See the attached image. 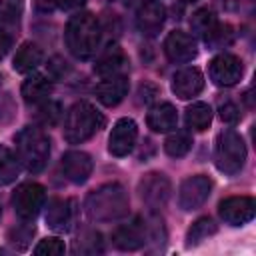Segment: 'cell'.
I'll use <instances>...</instances> for the list:
<instances>
[{
    "instance_id": "e0dca14e",
    "label": "cell",
    "mask_w": 256,
    "mask_h": 256,
    "mask_svg": "<svg viewBox=\"0 0 256 256\" xmlns=\"http://www.w3.org/2000/svg\"><path fill=\"white\" fill-rule=\"evenodd\" d=\"M112 240L114 244L120 248V250H138L146 244L148 236H146V226L144 222L136 220L132 224H122L114 230L112 234Z\"/></svg>"
},
{
    "instance_id": "d6986e66",
    "label": "cell",
    "mask_w": 256,
    "mask_h": 256,
    "mask_svg": "<svg viewBox=\"0 0 256 256\" xmlns=\"http://www.w3.org/2000/svg\"><path fill=\"white\" fill-rule=\"evenodd\" d=\"M146 124L154 132H170V130H174L176 124H178L176 108L170 102H162V104L152 106L148 116H146Z\"/></svg>"
},
{
    "instance_id": "83f0119b",
    "label": "cell",
    "mask_w": 256,
    "mask_h": 256,
    "mask_svg": "<svg viewBox=\"0 0 256 256\" xmlns=\"http://www.w3.org/2000/svg\"><path fill=\"white\" fill-rule=\"evenodd\" d=\"M22 10V0H0V24H18Z\"/></svg>"
},
{
    "instance_id": "8d00e7d4",
    "label": "cell",
    "mask_w": 256,
    "mask_h": 256,
    "mask_svg": "<svg viewBox=\"0 0 256 256\" xmlns=\"http://www.w3.org/2000/svg\"><path fill=\"white\" fill-rule=\"evenodd\" d=\"M36 4L40 10H52L56 6V0H36Z\"/></svg>"
},
{
    "instance_id": "4316f807",
    "label": "cell",
    "mask_w": 256,
    "mask_h": 256,
    "mask_svg": "<svg viewBox=\"0 0 256 256\" xmlns=\"http://www.w3.org/2000/svg\"><path fill=\"white\" fill-rule=\"evenodd\" d=\"M190 148H192V138H190V134H188V132H180V130L172 132V134L166 138V142H164V150H166V154L172 156V158H182L184 154H188Z\"/></svg>"
},
{
    "instance_id": "8992f818",
    "label": "cell",
    "mask_w": 256,
    "mask_h": 256,
    "mask_svg": "<svg viewBox=\"0 0 256 256\" xmlns=\"http://www.w3.org/2000/svg\"><path fill=\"white\" fill-rule=\"evenodd\" d=\"M44 200H46V190L38 182H24L12 194L14 212L22 220H34L40 208L44 206Z\"/></svg>"
},
{
    "instance_id": "f1b7e54d",
    "label": "cell",
    "mask_w": 256,
    "mask_h": 256,
    "mask_svg": "<svg viewBox=\"0 0 256 256\" xmlns=\"http://www.w3.org/2000/svg\"><path fill=\"white\" fill-rule=\"evenodd\" d=\"M60 116H62V106L58 102H54V100L42 102V106L38 108V114H36V118H38V122L42 126H54V124H58Z\"/></svg>"
},
{
    "instance_id": "8fae6325",
    "label": "cell",
    "mask_w": 256,
    "mask_h": 256,
    "mask_svg": "<svg viewBox=\"0 0 256 256\" xmlns=\"http://www.w3.org/2000/svg\"><path fill=\"white\" fill-rule=\"evenodd\" d=\"M138 190H140L142 200H144L150 208H160V206H164V204L168 202L170 192H172V186H170V180H168L164 174L150 172V174H146V176L140 180Z\"/></svg>"
},
{
    "instance_id": "ffe728a7",
    "label": "cell",
    "mask_w": 256,
    "mask_h": 256,
    "mask_svg": "<svg viewBox=\"0 0 256 256\" xmlns=\"http://www.w3.org/2000/svg\"><path fill=\"white\" fill-rule=\"evenodd\" d=\"M124 66H126V56H124L122 48L114 44V46H108V50H104L100 54V58L94 64V72L106 78V76L118 74Z\"/></svg>"
},
{
    "instance_id": "ba28073f",
    "label": "cell",
    "mask_w": 256,
    "mask_h": 256,
    "mask_svg": "<svg viewBox=\"0 0 256 256\" xmlns=\"http://www.w3.org/2000/svg\"><path fill=\"white\" fill-rule=\"evenodd\" d=\"M242 72H244L242 60L228 52L214 56L210 62V80L216 86H234L242 78Z\"/></svg>"
},
{
    "instance_id": "277c9868",
    "label": "cell",
    "mask_w": 256,
    "mask_h": 256,
    "mask_svg": "<svg viewBox=\"0 0 256 256\" xmlns=\"http://www.w3.org/2000/svg\"><path fill=\"white\" fill-rule=\"evenodd\" d=\"M104 126V116L88 102H76L64 120V138L70 144H80L92 138Z\"/></svg>"
},
{
    "instance_id": "1f68e13d",
    "label": "cell",
    "mask_w": 256,
    "mask_h": 256,
    "mask_svg": "<svg viewBox=\"0 0 256 256\" xmlns=\"http://www.w3.org/2000/svg\"><path fill=\"white\" fill-rule=\"evenodd\" d=\"M232 38H234V32H232V28L228 24H224V26L222 24H216V28L210 32V36L206 38V42L212 44V46H216V48H222V46L230 44Z\"/></svg>"
},
{
    "instance_id": "484cf974",
    "label": "cell",
    "mask_w": 256,
    "mask_h": 256,
    "mask_svg": "<svg viewBox=\"0 0 256 256\" xmlns=\"http://www.w3.org/2000/svg\"><path fill=\"white\" fill-rule=\"evenodd\" d=\"M216 230H218V226L214 224L212 218H208V216L198 218V220L188 228V232H186V246H196V244H200V242L206 240L208 236L216 234Z\"/></svg>"
},
{
    "instance_id": "6da1fadb",
    "label": "cell",
    "mask_w": 256,
    "mask_h": 256,
    "mask_svg": "<svg viewBox=\"0 0 256 256\" xmlns=\"http://www.w3.org/2000/svg\"><path fill=\"white\" fill-rule=\"evenodd\" d=\"M130 208V200L126 190L112 182V184H104L96 190H92L84 202V210L86 216L94 222H112V220H120L128 214Z\"/></svg>"
},
{
    "instance_id": "2e32d148",
    "label": "cell",
    "mask_w": 256,
    "mask_h": 256,
    "mask_svg": "<svg viewBox=\"0 0 256 256\" xmlns=\"http://www.w3.org/2000/svg\"><path fill=\"white\" fill-rule=\"evenodd\" d=\"M128 88H130L128 78L122 74H114V76H106L102 82H98L94 88V94L104 106L112 108L124 100V96L128 94Z\"/></svg>"
},
{
    "instance_id": "cb8c5ba5",
    "label": "cell",
    "mask_w": 256,
    "mask_h": 256,
    "mask_svg": "<svg viewBox=\"0 0 256 256\" xmlns=\"http://www.w3.org/2000/svg\"><path fill=\"white\" fill-rule=\"evenodd\" d=\"M18 174H20V160H18V156L10 148L0 146V186L14 182L18 178Z\"/></svg>"
},
{
    "instance_id": "44dd1931",
    "label": "cell",
    "mask_w": 256,
    "mask_h": 256,
    "mask_svg": "<svg viewBox=\"0 0 256 256\" xmlns=\"http://www.w3.org/2000/svg\"><path fill=\"white\" fill-rule=\"evenodd\" d=\"M52 92V84L46 76L42 74H32L22 82V98L28 104H38L44 102Z\"/></svg>"
},
{
    "instance_id": "d4e9b609",
    "label": "cell",
    "mask_w": 256,
    "mask_h": 256,
    "mask_svg": "<svg viewBox=\"0 0 256 256\" xmlns=\"http://www.w3.org/2000/svg\"><path fill=\"white\" fill-rule=\"evenodd\" d=\"M216 24H218V20H216L214 12L208 10V8L196 10V12L192 14V18H190V28H192V32H194L196 36L204 38V40L210 36V32L216 28Z\"/></svg>"
},
{
    "instance_id": "f546056e",
    "label": "cell",
    "mask_w": 256,
    "mask_h": 256,
    "mask_svg": "<svg viewBox=\"0 0 256 256\" xmlns=\"http://www.w3.org/2000/svg\"><path fill=\"white\" fill-rule=\"evenodd\" d=\"M74 252L80 254H94V252H102V240L98 232H86L82 238L74 240Z\"/></svg>"
},
{
    "instance_id": "7a4b0ae2",
    "label": "cell",
    "mask_w": 256,
    "mask_h": 256,
    "mask_svg": "<svg viewBox=\"0 0 256 256\" xmlns=\"http://www.w3.org/2000/svg\"><path fill=\"white\" fill-rule=\"evenodd\" d=\"M100 22L90 12H78L68 20L64 38L66 46L78 60H88L96 54L100 46Z\"/></svg>"
},
{
    "instance_id": "3957f363",
    "label": "cell",
    "mask_w": 256,
    "mask_h": 256,
    "mask_svg": "<svg viewBox=\"0 0 256 256\" xmlns=\"http://www.w3.org/2000/svg\"><path fill=\"white\" fill-rule=\"evenodd\" d=\"M16 156L28 172L44 170L50 156V138L42 128L24 126L16 134Z\"/></svg>"
},
{
    "instance_id": "52a82bcc",
    "label": "cell",
    "mask_w": 256,
    "mask_h": 256,
    "mask_svg": "<svg viewBox=\"0 0 256 256\" xmlns=\"http://www.w3.org/2000/svg\"><path fill=\"white\" fill-rule=\"evenodd\" d=\"M212 190V182L204 174H196L186 178L178 188V204L182 210H196L200 208Z\"/></svg>"
},
{
    "instance_id": "836d02e7",
    "label": "cell",
    "mask_w": 256,
    "mask_h": 256,
    "mask_svg": "<svg viewBox=\"0 0 256 256\" xmlns=\"http://www.w3.org/2000/svg\"><path fill=\"white\" fill-rule=\"evenodd\" d=\"M220 118L228 124H236L240 120V110L234 102H224L220 104Z\"/></svg>"
},
{
    "instance_id": "ac0fdd59",
    "label": "cell",
    "mask_w": 256,
    "mask_h": 256,
    "mask_svg": "<svg viewBox=\"0 0 256 256\" xmlns=\"http://www.w3.org/2000/svg\"><path fill=\"white\" fill-rule=\"evenodd\" d=\"M74 202L72 200H62V198H52L48 202V208H46V224L56 230V232H64L70 228L72 224V216H74V210H72Z\"/></svg>"
},
{
    "instance_id": "4dcf8cb0",
    "label": "cell",
    "mask_w": 256,
    "mask_h": 256,
    "mask_svg": "<svg viewBox=\"0 0 256 256\" xmlns=\"http://www.w3.org/2000/svg\"><path fill=\"white\" fill-rule=\"evenodd\" d=\"M64 250H66L64 242L56 236H50V238H44V240L38 242V246L34 248V254H38V256H60V254H64Z\"/></svg>"
},
{
    "instance_id": "d6a6232c",
    "label": "cell",
    "mask_w": 256,
    "mask_h": 256,
    "mask_svg": "<svg viewBox=\"0 0 256 256\" xmlns=\"http://www.w3.org/2000/svg\"><path fill=\"white\" fill-rule=\"evenodd\" d=\"M32 236H34V226H20V228L10 232V242L14 246H18L20 250H24Z\"/></svg>"
},
{
    "instance_id": "603a6c76",
    "label": "cell",
    "mask_w": 256,
    "mask_h": 256,
    "mask_svg": "<svg viewBox=\"0 0 256 256\" xmlns=\"http://www.w3.org/2000/svg\"><path fill=\"white\" fill-rule=\"evenodd\" d=\"M212 122V108L206 102H194L186 108V124L188 128L202 132L210 126Z\"/></svg>"
},
{
    "instance_id": "9c48e42d",
    "label": "cell",
    "mask_w": 256,
    "mask_h": 256,
    "mask_svg": "<svg viewBox=\"0 0 256 256\" xmlns=\"http://www.w3.org/2000/svg\"><path fill=\"white\" fill-rule=\"evenodd\" d=\"M220 218L230 226H242L250 222L256 214V202L250 196H230L218 206Z\"/></svg>"
},
{
    "instance_id": "7402d4cb",
    "label": "cell",
    "mask_w": 256,
    "mask_h": 256,
    "mask_svg": "<svg viewBox=\"0 0 256 256\" xmlns=\"http://www.w3.org/2000/svg\"><path fill=\"white\" fill-rule=\"evenodd\" d=\"M42 58H44V54H42L40 46L34 44V42H26V44H22L16 50V56L12 60V66H14L16 72L26 74V72H32L42 62Z\"/></svg>"
},
{
    "instance_id": "7c38bea8",
    "label": "cell",
    "mask_w": 256,
    "mask_h": 256,
    "mask_svg": "<svg viewBox=\"0 0 256 256\" xmlns=\"http://www.w3.org/2000/svg\"><path fill=\"white\" fill-rule=\"evenodd\" d=\"M164 52H166L170 62L186 64V62L196 58L198 46H196L194 36H190V34H186L182 30H174L164 40Z\"/></svg>"
},
{
    "instance_id": "5b68a950",
    "label": "cell",
    "mask_w": 256,
    "mask_h": 256,
    "mask_svg": "<svg viewBox=\"0 0 256 256\" xmlns=\"http://www.w3.org/2000/svg\"><path fill=\"white\" fill-rule=\"evenodd\" d=\"M214 160H216V168L224 174L240 172L246 162V146L240 134H236L234 130H222L216 138Z\"/></svg>"
},
{
    "instance_id": "5bb4252c",
    "label": "cell",
    "mask_w": 256,
    "mask_h": 256,
    "mask_svg": "<svg viewBox=\"0 0 256 256\" xmlns=\"http://www.w3.org/2000/svg\"><path fill=\"white\" fill-rule=\"evenodd\" d=\"M62 172H64V176L70 180V182H74V184H82V182H86L88 178H90V174H92V158H90V154H86V152H82V150H70V152H66L64 156H62Z\"/></svg>"
},
{
    "instance_id": "74e56055",
    "label": "cell",
    "mask_w": 256,
    "mask_h": 256,
    "mask_svg": "<svg viewBox=\"0 0 256 256\" xmlns=\"http://www.w3.org/2000/svg\"><path fill=\"white\" fill-rule=\"evenodd\" d=\"M186 2H194V0H186Z\"/></svg>"
},
{
    "instance_id": "4fadbf2b",
    "label": "cell",
    "mask_w": 256,
    "mask_h": 256,
    "mask_svg": "<svg viewBox=\"0 0 256 256\" xmlns=\"http://www.w3.org/2000/svg\"><path fill=\"white\" fill-rule=\"evenodd\" d=\"M164 20H166V10L158 0H144L140 4L136 14V24L144 36H156L162 30Z\"/></svg>"
},
{
    "instance_id": "9a60e30c",
    "label": "cell",
    "mask_w": 256,
    "mask_h": 256,
    "mask_svg": "<svg viewBox=\"0 0 256 256\" xmlns=\"http://www.w3.org/2000/svg\"><path fill=\"white\" fill-rule=\"evenodd\" d=\"M204 88V76L198 68H182L174 74L172 78V92L180 98V100H190L194 96H198Z\"/></svg>"
},
{
    "instance_id": "30bf717a",
    "label": "cell",
    "mask_w": 256,
    "mask_h": 256,
    "mask_svg": "<svg viewBox=\"0 0 256 256\" xmlns=\"http://www.w3.org/2000/svg\"><path fill=\"white\" fill-rule=\"evenodd\" d=\"M136 136H138V126H136V122H134L132 118H120V120L114 124L110 136H108V152H110L112 156H118V158L130 154L132 148H134Z\"/></svg>"
},
{
    "instance_id": "d590c367",
    "label": "cell",
    "mask_w": 256,
    "mask_h": 256,
    "mask_svg": "<svg viewBox=\"0 0 256 256\" xmlns=\"http://www.w3.org/2000/svg\"><path fill=\"white\" fill-rule=\"evenodd\" d=\"M84 4H86V0H56V6H60L62 10H76Z\"/></svg>"
},
{
    "instance_id": "e575fe53",
    "label": "cell",
    "mask_w": 256,
    "mask_h": 256,
    "mask_svg": "<svg viewBox=\"0 0 256 256\" xmlns=\"http://www.w3.org/2000/svg\"><path fill=\"white\" fill-rule=\"evenodd\" d=\"M12 36L6 32V30H2L0 28V58H4L8 52H10V48H12Z\"/></svg>"
}]
</instances>
